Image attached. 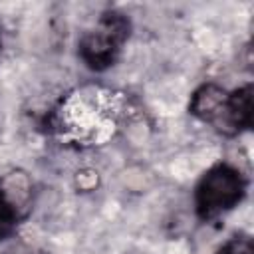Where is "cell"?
<instances>
[{
  "label": "cell",
  "mask_w": 254,
  "mask_h": 254,
  "mask_svg": "<svg viewBox=\"0 0 254 254\" xmlns=\"http://www.w3.org/2000/svg\"><path fill=\"white\" fill-rule=\"evenodd\" d=\"M129 34V18L117 10H107L101 14L95 28L87 30L79 40V58L87 67L103 71L117 62Z\"/></svg>",
  "instance_id": "3957f363"
},
{
  "label": "cell",
  "mask_w": 254,
  "mask_h": 254,
  "mask_svg": "<svg viewBox=\"0 0 254 254\" xmlns=\"http://www.w3.org/2000/svg\"><path fill=\"white\" fill-rule=\"evenodd\" d=\"M119 117L115 93L83 89L69 95L58 111V129L75 141H103L111 135Z\"/></svg>",
  "instance_id": "6da1fadb"
},
{
  "label": "cell",
  "mask_w": 254,
  "mask_h": 254,
  "mask_svg": "<svg viewBox=\"0 0 254 254\" xmlns=\"http://www.w3.org/2000/svg\"><path fill=\"white\" fill-rule=\"evenodd\" d=\"M189 111L204 121L216 127L224 135H236L230 123V109H228V93L218 87L216 83H204L200 85L189 103Z\"/></svg>",
  "instance_id": "5b68a950"
},
{
  "label": "cell",
  "mask_w": 254,
  "mask_h": 254,
  "mask_svg": "<svg viewBox=\"0 0 254 254\" xmlns=\"http://www.w3.org/2000/svg\"><path fill=\"white\" fill-rule=\"evenodd\" d=\"M32 185L24 173H10L0 181V242L14 234L18 222L28 214Z\"/></svg>",
  "instance_id": "277c9868"
},
{
  "label": "cell",
  "mask_w": 254,
  "mask_h": 254,
  "mask_svg": "<svg viewBox=\"0 0 254 254\" xmlns=\"http://www.w3.org/2000/svg\"><path fill=\"white\" fill-rule=\"evenodd\" d=\"M228 109H230V123L234 133L250 129L252 125V85L250 83L228 93Z\"/></svg>",
  "instance_id": "8992f818"
},
{
  "label": "cell",
  "mask_w": 254,
  "mask_h": 254,
  "mask_svg": "<svg viewBox=\"0 0 254 254\" xmlns=\"http://www.w3.org/2000/svg\"><path fill=\"white\" fill-rule=\"evenodd\" d=\"M246 192V181L242 173L228 165L218 163L210 167L194 189L196 214L202 220H210L230 208H234Z\"/></svg>",
  "instance_id": "7a4b0ae2"
},
{
  "label": "cell",
  "mask_w": 254,
  "mask_h": 254,
  "mask_svg": "<svg viewBox=\"0 0 254 254\" xmlns=\"http://www.w3.org/2000/svg\"><path fill=\"white\" fill-rule=\"evenodd\" d=\"M216 254H254V246H252V238L248 234H236L232 238H228L218 250Z\"/></svg>",
  "instance_id": "52a82bcc"
}]
</instances>
